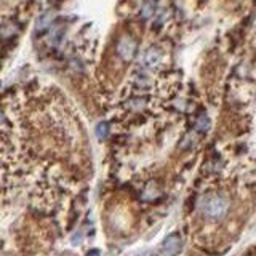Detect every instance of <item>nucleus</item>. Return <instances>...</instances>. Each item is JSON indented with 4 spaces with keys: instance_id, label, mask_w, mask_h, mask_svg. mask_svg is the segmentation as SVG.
Masks as SVG:
<instances>
[{
    "instance_id": "1",
    "label": "nucleus",
    "mask_w": 256,
    "mask_h": 256,
    "mask_svg": "<svg viewBox=\"0 0 256 256\" xmlns=\"http://www.w3.org/2000/svg\"><path fill=\"white\" fill-rule=\"evenodd\" d=\"M229 202L221 195H210L202 202V211L210 220H221L227 213Z\"/></svg>"
},
{
    "instance_id": "2",
    "label": "nucleus",
    "mask_w": 256,
    "mask_h": 256,
    "mask_svg": "<svg viewBox=\"0 0 256 256\" xmlns=\"http://www.w3.org/2000/svg\"><path fill=\"white\" fill-rule=\"evenodd\" d=\"M183 250V239L178 234H170L162 242V253L167 256H175Z\"/></svg>"
},
{
    "instance_id": "3",
    "label": "nucleus",
    "mask_w": 256,
    "mask_h": 256,
    "mask_svg": "<svg viewBox=\"0 0 256 256\" xmlns=\"http://www.w3.org/2000/svg\"><path fill=\"white\" fill-rule=\"evenodd\" d=\"M117 51L125 59V61H130V59H133L135 58V53H136V43H135V40H132L130 37H123V39L119 42Z\"/></svg>"
},
{
    "instance_id": "4",
    "label": "nucleus",
    "mask_w": 256,
    "mask_h": 256,
    "mask_svg": "<svg viewBox=\"0 0 256 256\" xmlns=\"http://www.w3.org/2000/svg\"><path fill=\"white\" fill-rule=\"evenodd\" d=\"M159 61H160V51L159 50H149L148 53L144 54V64L146 66H149V68H154V66H157L159 64Z\"/></svg>"
},
{
    "instance_id": "5",
    "label": "nucleus",
    "mask_w": 256,
    "mask_h": 256,
    "mask_svg": "<svg viewBox=\"0 0 256 256\" xmlns=\"http://www.w3.org/2000/svg\"><path fill=\"white\" fill-rule=\"evenodd\" d=\"M96 135L100 136V138H104V136L107 135V125L106 123H100V125H98Z\"/></svg>"
},
{
    "instance_id": "6",
    "label": "nucleus",
    "mask_w": 256,
    "mask_h": 256,
    "mask_svg": "<svg viewBox=\"0 0 256 256\" xmlns=\"http://www.w3.org/2000/svg\"><path fill=\"white\" fill-rule=\"evenodd\" d=\"M86 256H100V252H98V250H91V252Z\"/></svg>"
}]
</instances>
